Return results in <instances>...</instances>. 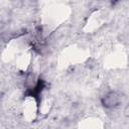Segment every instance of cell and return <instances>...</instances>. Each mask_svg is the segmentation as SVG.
<instances>
[{"label": "cell", "mask_w": 129, "mask_h": 129, "mask_svg": "<svg viewBox=\"0 0 129 129\" xmlns=\"http://www.w3.org/2000/svg\"><path fill=\"white\" fill-rule=\"evenodd\" d=\"M121 101V97L120 95L115 92V91H111L109 93H107L103 98H102V104L105 108H115L119 105Z\"/></svg>", "instance_id": "6da1fadb"}, {"label": "cell", "mask_w": 129, "mask_h": 129, "mask_svg": "<svg viewBox=\"0 0 129 129\" xmlns=\"http://www.w3.org/2000/svg\"><path fill=\"white\" fill-rule=\"evenodd\" d=\"M124 114H125V116L129 117V104L125 107V109H124Z\"/></svg>", "instance_id": "7a4b0ae2"}]
</instances>
